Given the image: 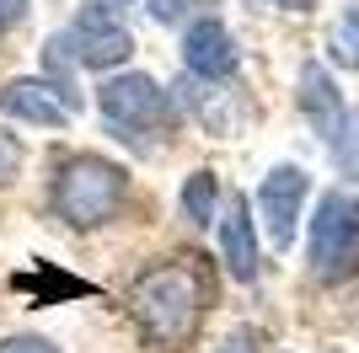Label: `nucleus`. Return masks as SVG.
<instances>
[{
    "mask_svg": "<svg viewBox=\"0 0 359 353\" xmlns=\"http://www.w3.org/2000/svg\"><path fill=\"white\" fill-rule=\"evenodd\" d=\"M215 225H220V257H225V268H231V279L252 284L257 279V220H252V204L236 193V198L220 209Z\"/></svg>",
    "mask_w": 359,
    "mask_h": 353,
    "instance_id": "obj_10",
    "label": "nucleus"
},
{
    "mask_svg": "<svg viewBox=\"0 0 359 353\" xmlns=\"http://www.w3.org/2000/svg\"><path fill=\"white\" fill-rule=\"evenodd\" d=\"M97 107L123 139H140V134H166L177 129V97L166 86H156V75H107L97 86Z\"/></svg>",
    "mask_w": 359,
    "mask_h": 353,
    "instance_id": "obj_3",
    "label": "nucleus"
},
{
    "mask_svg": "<svg viewBox=\"0 0 359 353\" xmlns=\"http://www.w3.org/2000/svg\"><path fill=\"white\" fill-rule=\"evenodd\" d=\"M306 198H311V176H306V166H273V172L263 176V188H257V220H263L269 247H279V251L295 247Z\"/></svg>",
    "mask_w": 359,
    "mask_h": 353,
    "instance_id": "obj_5",
    "label": "nucleus"
},
{
    "mask_svg": "<svg viewBox=\"0 0 359 353\" xmlns=\"http://www.w3.org/2000/svg\"><path fill=\"white\" fill-rule=\"evenodd\" d=\"M16 172H22V139L0 129V188H6V182H11Z\"/></svg>",
    "mask_w": 359,
    "mask_h": 353,
    "instance_id": "obj_15",
    "label": "nucleus"
},
{
    "mask_svg": "<svg viewBox=\"0 0 359 353\" xmlns=\"http://www.w3.org/2000/svg\"><path fill=\"white\" fill-rule=\"evenodd\" d=\"M65 43L75 48V64H86V70H113V64H129V59H135V38H129V27L113 22V11L97 6V0L75 16V27H70Z\"/></svg>",
    "mask_w": 359,
    "mask_h": 353,
    "instance_id": "obj_7",
    "label": "nucleus"
},
{
    "mask_svg": "<svg viewBox=\"0 0 359 353\" xmlns=\"http://www.w3.org/2000/svg\"><path fill=\"white\" fill-rule=\"evenodd\" d=\"M129 310H135L145 342H156V348H188V338L198 332V316H204V273L194 268V257L150 268L129 289Z\"/></svg>",
    "mask_w": 359,
    "mask_h": 353,
    "instance_id": "obj_1",
    "label": "nucleus"
},
{
    "mask_svg": "<svg viewBox=\"0 0 359 353\" xmlns=\"http://www.w3.org/2000/svg\"><path fill=\"white\" fill-rule=\"evenodd\" d=\"M0 113L27 123V129H65L81 113V97L65 91L60 81H48V75H22V81L0 86Z\"/></svg>",
    "mask_w": 359,
    "mask_h": 353,
    "instance_id": "obj_6",
    "label": "nucleus"
},
{
    "mask_svg": "<svg viewBox=\"0 0 359 353\" xmlns=\"http://www.w3.org/2000/svg\"><path fill=\"white\" fill-rule=\"evenodd\" d=\"M295 102H300V113H306V123H311L327 145H338L348 113H344V91H338V81L327 75L322 59H306V64H300V75H295Z\"/></svg>",
    "mask_w": 359,
    "mask_h": 353,
    "instance_id": "obj_8",
    "label": "nucleus"
},
{
    "mask_svg": "<svg viewBox=\"0 0 359 353\" xmlns=\"http://www.w3.org/2000/svg\"><path fill=\"white\" fill-rule=\"evenodd\" d=\"M198 6H204V0H145V11H150L156 27H177V22H188Z\"/></svg>",
    "mask_w": 359,
    "mask_h": 353,
    "instance_id": "obj_13",
    "label": "nucleus"
},
{
    "mask_svg": "<svg viewBox=\"0 0 359 353\" xmlns=\"http://www.w3.org/2000/svg\"><path fill=\"white\" fill-rule=\"evenodd\" d=\"M182 64H188V75H198V81H231L236 64H241L231 27L215 22V16H198L194 27H188V38H182Z\"/></svg>",
    "mask_w": 359,
    "mask_h": 353,
    "instance_id": "obj_9",
    "label": "nucleus"
},
{
    "mask_svg": "<svg viewBox=\"0 0 359 353\" xmlns=\"http://www.w3.org/2000/svg\"><path fill=\"white\" fill-rule=\"evenodd\" d=\"M306 263L316 284H344L359 273V204L348 193H327L311 214Z\"/></svg>",
    "mask_w": 359,
    "mask_h": 353,
    "instance_id": "obj_4",
    "label": "nucleus"
},
{
    "mask_svg": "<svg viewBox=\"0 0 359 353\" xmlns=\"http://www.w3.org/2000/svg\"><path fill=\"white\" fill-rule=\"evenodd\" d=\"M332 155H338V166H344V172H359V113L344 123V134H338Z\"/></svg>",
    "mask_w": 359,
    "mask_h": 353,
    "instance_id": "obj_14",
    "label": "nucleus"
},
{
    "mask_svg": "<svg viewBox=\"0 0 359 353\" xmlns=\"http://www.w3.org/2000/svg\"><path fill=\"white\" fill-rule=\"evenodd\" d=\"M332 59L344 64V70H359V0H348L344 16L332 22V38H327Z\"/></svg>",
    "mask_w": 359,
    "mask_h": 353,
    "instance_id": "obj_12",
    "label": "nucleus"
},
{
    "mask_svg": "<svg viewBox=\"0 0 359 353\" xmlns=\"http://www.w3.org/2000/svg\"><path fill=\"white\" fill-rule=\"evenodd\" d=\"M182 220L188 225H215L220 220V176L215 172H194L182 182Z\"/></svg>",
    "mask_w": 359,
    "mask_h": 353,
    "instance_id": "obj_11",
    "label": "nucleus"
},
{
    "mask_svg": "<svg viewBox=\"0 0 359 353\" xmlns=\"http://www.w3.org/2000/svg\"><path fill=\"white\" fill-rule=\"evenodd\" d=\"M123 193H129V172L107 155H70L54 176V193L48 204L65 225L75 230H97L123 209Z\"/></svg>",
    "mask_w": 359,
    "mask_h": 353,
    "instance_id": "obj_2",
    "label": "nucleus"
},
{
    "mask_svg": "<svg viewBox=\"0 0 359 353\" xmlns=\"http://www.w3.org/2000/svg\"><path fill=\"white\" fill-rule=\"evenodd\" d=\"M257 342H263V338H257L252 326H241V332H231V338L220 342V353H257Z\"/></svg>",
    "mask_w": 359,
    "mask_h": 353,
    "instance_id": "obj_17",
    "label": "nucleus"
},
{
    "mask_svg": "<svg viewBox=\"0 0 359 353\" xmlns=\"http://www.w3.org/2000/svg\"><path fill=\"white\" fill-rule=\"evenodd\" d=\"M27 6H32V0H0V38H6L22 16H27Z\"/></svg>",
    "mask_w": 359,
    "mask_h": 353,
    "instance_id": "obj_18",
    "label": "nucleus"
},
{
    "mask_svg": "<svg viewBox=\"0 0 359 353\" xmlns=\"http://www.w3.org/2000/svg\"><path fill=\"white\" fill-rule=\"evenodd\" d=\"M0 353H60L48 338H38V332H22V338H6L0 342Z\"/></svg>",
    "mask_w": 359,
    "mask_h": 353,
    "instance_id": "obj_16",
    "label": "nucleus"
}]
</instances>
